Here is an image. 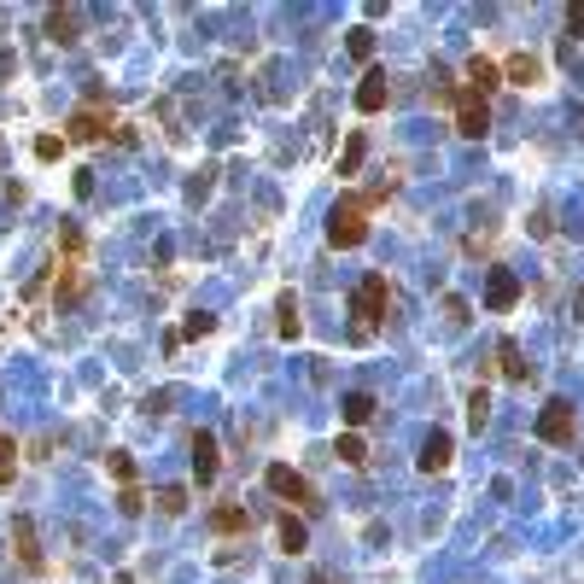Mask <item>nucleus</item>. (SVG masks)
Returning a JSON list of instances; mask_svg holds the SVG:
<instances>
[{"label": "nucleus", "instance_id": "nucleus-1", "mask_svg": "<svg viewBox=\"0 0 584 584\" xmlns=\"http://www.w3.org/2000/svg\"><path fill=\"white\" fill-rule=\"evenodd\" d=\"M351 316H357V339H374V327L392 316V287H386L380 269H368L363 281L351 287Z\"/></svg>", "mask_w": 584, "mask_h": 584}, {"label": "nucleus", "instance_id": "nucleus-2", "mask_svg": "<svg viewBox=\"0 0 584 584\" xmlns=\"http://www.w3.org/2000/svg\"><path fill=\"white\" fill-rule=\"evenodd\" d=\"M363 240H368V211L357 205V193H345V199L327 211V246L351 252V246H363Z\"/></svg>", "mask_w": 584, "mask_h": 584}, {"label": "nucleus", "instance_id": "nucleus-3", "mask_svg": "<svg viewBox=\"0 0 584 584\" xmlns=\"http://www.w3.org/2000/svg\"><path fill=\"white\" fill-rule=\"evenodd\" d=\"M263 485H269V491L281 497V503H298V508H310V514L322 508V497H316V485L304 479L298 468H287V462H269V468H263Z\"/></svg>", "mask_w": 584, "mask_h": 584}, {"label": "nucleus", "instance_id": "nucleus-4", "mask_svg": "<svg viewBox=\"0 0 584 584\" xmlns=\"http://www.w3.org/2000/svg\"><path fill=\"white\" fill-rule=\"evenodd\" d=\"M573 433H579L573 403H567V398H549L544 409H538V438H544V444H573Z\"/></svg>", "mask_w": 584, "mask_h": 584}, {"label": "nucleus", "instance_id": "nucleus-5", "mask_svg": "<svg viewBox=\"0 0 584 584\" xmlns=\"http://www.w3.org/2000/svg\"><path fill=\"white\" fill-rule=\"evenodd\" d=\"M450 100H456V129H462L468 141H485V135H491V106H485L474 88H456Z\"/></svg>", "mask_w": 584, "mask_h": 584}, {"label": "nucleus", "instance_id": "nucleus-6", "mask_svg": "<svg viewBox=\"0 0 584 584\" xmlns=\"http://www.w3.org/2000/svg\"><path fill=\"white\" fill-rule=\"evenodd\" d=\"M514 304H520V275L514 269H491L485 275V310H514Z\"/></svg>", "mask_w": 584, "mask_h": 584}, {"label": "nucleus", "instance_id": "nucleus-7", "mask_svg": "<svg viewBox=\"0 0 584 584\" xmlns=\"http://www.w3.org/2000/svg\"><path fill=\"white\" fill-rule=\"evenodd\" d=\"M12 549H18V561L30 567V573H47V561H41V538H35V520H30V514H12Z\"/></svg>", "mask_w": 584, "mask_h": 584}, {"label": "nucleus", "instance_id": "nucleus-8", "mask_svg": "<svg viewBox=\"0 0 584 584\" xmlns=\"http://www.w3.org/2000/svg\"><path fill=\"white\" fill-rule=\"evenodd\" d=\"M106 129H111V111L106 106H82V111H71V123H65V135L71 141H106Z\"/></svg>", "mask_w": 584, "mask_h": 584}, {"label": "nucleus", "instance_id": "nucleus-9", "mask_svg": "<svg viewBox=\"0 0 584 584\" xmlns=\"http://www.w3.org/2000/svg\"><path fill=\"white\" fill-rule=\"evenodd\" d=\"M216 468H222V456H216V433H193V479L211 485V479H216Z\"/></svg>", "mask_w": 584, "mask_h": 584}, {"label": "nucleus", "instance_id": "nucleus-10", "mask_svg": "<svg viewBox=\"0 0 584 584\" xmlns=\"http://www.w3.org/2000/svg\"><path fill=\"white\" fill-rule=\"evenodd\" d=\"M386 100H392V82H386V71H368L363 88H357V111L374 117V111H386Z\"/></svg>", "mask_w": 584, "mask_h": 584}, {"label": "nucleus", "instance_id": "nucleus-11", "mask_svg": "<svg viewBox=\"0 0 584 584\" xmlns=\"http://www.w3.org/2000/svg\"><path fill=\"white\" fill-rule=\"evenodd\" d=\"M275 538H281L287 555H304V549H310V526H304L298 514H281V520H275Z\"/></svg>", "mask_w": 584, "mask_h": 584}, {"label": "nucleus", "instance_id": "nucleus-12", "mask_svg": "<svg viewBox=\"0 0 584 584\" xmlns=\"http://www.w3.org/2000/svg\"><path fill=\"white\" fill-rule=\"evenodd\" d=\"M450 433H427V444H421V474H444L450 468Z\"/></svg>", "mask_w": 584, "mask_h": 584}, {"label": "nucleus", "instance_id": "nucleus-13", "mask_svg": "<svg viewBox=\"0 0 584 584\" xmlns=\"http://www.w3.org/2000/svg\"><path fill=\"white\" fill-rule=\"evenodd\" d=\"M275 333H281V339H298L304 333V316H298V298H292V292L275 298Z\"/></svg>", "mask_w": 584, "mask_h": 584}, {"label": "nucleus", "instance_id": "nucleus-14", "mask_svg": "<svg viewBox=\"0 0 584 584\" xmlns=\"http://www.w3.org/2000/svg\"><path fill=\"white\" fill-rule=\"evenodd\" d=\"M497 82H503V71H497L491 59H479V53H474V59H468V88H474L479 100H485V94H491Z\"/></svg>", "mask_w": 584, "mask_h": 584}, {"label": "nucleus", "instance_id": "nucleus-15", "mask_svg": "<svg viewBox=\"0 0 584 584\" xmlns=\"http://www.w3.org/2000/svg\"><path fill=\"white\" fill-rule=\"evenodd\" d=\"M503 76H508V82H520V88H532V82L544 76V59H532V53H514V59L503 65Z\"/></svg>", "mask_w": 584, "mask_h": 584}, {"label": "nucleus", "instance_id": "nucleus-16", "mask_svg": "<svg viewBox=\"0 0 584 584\" xmlns=\"http://www.w3.org/2000/svg\"><path fill=\"white\" fill-rule=\"evenodd\" d=\"M252 526V514H246L240 503H222L216 514H211V532H222V538H234V532H246Z\"/></svg>", "mask_w": 584, "mask_h": 584}, {"label": "nucleus", "instance_id": "nucleus-17", "mask_svg": "<svg viewBox=\"0 0 584 584\" xmlns=\"http://www.w3.org/2000/svg\"><path fill=\"white\" fill-rule=\"evenodd\" d=\"M47 41H59V47H71V41H76V12L71 6H53L47 12Z\"/></svg>", "mask_w": 584, "mask_h": 584}, {"label": "nucleus", "instance_id": "nucleus-18", "mask_svg": "<svg viewBox=\"0 0 584 584\" xmlns=\"http://www.w3.org/2000/svg\"><path fill=\"white\" fill-rule=\"evenodd\" d=\"M339 409H345V427H363V421H374V409H380V403H374V392H351Z\"/></svg>", "mask_w": 584, "mask_h": 584}, {"label": "nucleus", "instance_id": "nucleus-19", "mask_svg": "<svg viewBox=\"0 0 584 584\" xmlns=\"http://www.w3.org/2000/svg\"><path fill=\"white\" fill-rule=\"evenodd\" d=\"M363 158H368V135H363V129H357V135H351V141H345V158H339V176H357V170H363Z\"/></svg>", "mask_w": 584, "mask_h": 584}, {"label": "nucleus", "instance_id": "nucleus-20", "mask_svg": "<svg viewBox=\"0 0 584 584\" xmlns=\"http://www.w3.org/2000/svg\"><path fill=\"white\" fill-rule=\"evenodd\" d=\"M497 368H503L508 380H526V374H532V368L520 363V345H514V339H503V345H497Z\"/></svg>", "mask_w": 584, "mask_h": 584}, {"label": "nucleus", "instance_id": "nucleus-21", "mask_svg": "<svg viewBox=\"0 0 584 584\" xmlns=\"http://www.w3.org/2000/svg\"><path fill=\"white\" fill-rule=\"evenodd\" d=\"M333 456H339L345 468H363V462H368V450H363V438H357V433H345L339 444H333Z\"/></svg>", "mask_w": 584, "mask_h": 584}, {"label": "nucleus", "instance_id": "nucleus-22", "mask_svg": "<svg viewBox=\"0 0 584 584\" xmlns=\"http://www.w3.org/2000/svg\"><path fill=\"white\" fill-rule=\"evenodd\" d=\"M485 421H491V398H485V386H474V392H468V427L479 433Z\"/></svg>", "mask_w": 584, "mask_h": 584}, {"label": "nucleus", "instance_id": "nucleus-23", "mask_svg": "<svg viewBox=\"0 0 584 584\" xmlns=\"http://www.w3.org/2000/svg\"><path fill=\"white\" fill-rule=\"evenodd\" d=\"M18 479V444H12V433H0V485Z\"/></svg>", "mask_w": 584, "mask_h": 584}, {"label": "nucleus", "instance_id": "nucleus-24", "mask_svg": "<svg viewBox=\"0 0 584 584\" xmlns=\"http://www.w3.org/2000/svg\"><path fill=\"white\" fill-rule=\"evenodd\" d=\"M152 503H158V514H187V491H182V485H164Z\"/></svg>", "mask_w": 584, "mask_h": 584}, {"label": "nucleus", "instance_id": "nucleus-25", "mask_svg": "<svg viewBox=\"0 0 584 584\" xmlns=\"http://www.w3.org/2000/svg\"><path fill=\"white\" fill-rule=\"evenodd\" d=\"M106 468H111V479H117V485H135V456L129 450H111Z\"/></svg>", "mask_w": 584, "mask_h": 584}, {"label": "nucleus", "instance_id": "nucleus-26", "mask_svg": "<svg viewBox=\"0 0 584 584\" xmlns=\"http://www.w3.org/2000/svg\"><path fill=\"white\" fill-rule=\"evenodd\" d=\"M392 193H398V182H392V176H386V182H374L368 193H357V205H363V211H374V205H386V199H392Z\"/></svg>", "mask_w": 584, "mask_h": 584}, {"label": "nucleus", "instance_id": "nucleus-27", "mask_svg": "<svg viewBox=\"0 0 584 584\" xmlns=\"http://www.w3.org/2000/svg\"><path fill=\"white\" fill-rule=\"evenodd\" d=\"M345 47H351V59H374V30H368V24H363V30H351V41H345Z\"/></svg>", "mask_w": 584, "mask_h": 584}, {"label": "nucleus", "instance_id": "nucleus-28", "mask_svg": "<svg viewBox=\"0 0 584 584\" xmlns=\"http://www.w3.org/2000/svg\"><path fill=\"white\" fill-rule=\"evenodd\" d=\"M216 327V316H205V310H193L187 316V327H182V339H205V333Z\"/></svg>", "mask_w": 584, "mask_h": 584}, {"label": "nucleus", "instance_id": "nucleus-29", "mask_svg": "<svg viewBox=\"0 0 584 584\" xmlns=\"http://www.w3.org/2000/svg\"><path fill=\"white\" fill-rule=\"evenodd\" d=\"M59 152H65V141H59V135H41V141H35V158H41V164H53Z\"/></svg>", "mask_w": 584, "mask_h": 584}, {"label": "nucleus", "instance_id": "nucleus-30", "mask_svg": "<svg viewBox=\"0 0 584 584\" xmlns=\"http://www.w3.org/2000/svg\"><path fill=\"white\" fill-rule=\"evenodd\" d=\"M117 508H123V514H141V508H146V497H141V491H135V485H123V497H117Z\"/></svg>", "mask_w": 584, "mask_h": 584}, {"label": "nucleus", "instance_id": "nucleus-31", "mask_svg": "<svg viewBox=\"0 0 584 584\" xmlns=\"http://www.w3.org/2000/svg\"><path fill=\"white\" fill-rule=\"evenodd\" d=\"M59 246H65V257L76 263V257H82V228H65V234H59Z\"/></svg>", "mask_w": 584, "mask_h": 584}, {"label": "nucleus", "instance_id": "nucleus-32", "mask_svg": "<svg viewBox=\"0 0 584 584\" xmlns=\"http://www.w3.org/2000/svg\"><path fill=\"white\" fill-rule=\"evenodd\" d=\"M573 35H584V0H579L573 12H567V41H573Z\"/></svg>", "mask_w": 584, "mask_h": 584}, {"label": "nucleus", "instance_id": "nucleus-33", "mask_svg": "<svg viewBox=\"0 0 584 584\" xmlns=\"http://www.w3.org/2000/svg\"><path fill=\"white\" fill-rule=\"evenodd\" d=\"M444 310H450V322H468V316H474V310H468V298H444Z\"/></svg>", "mask_w": 584, "mask_h": 584}, {"label": "nucleus", "instance_id": "nucleus-34", "mask_svg": "<svg viewBox=\"0 0 584 584\" xmlns=\"http://www.w3.org/2000/svg\"><path fill=\"white\" fill-rule=\"evenodd\" d=\"M532 234H538V240H549V234H555V222H549V211H538V216H532Z\"/></svg>", "mask_w": 584, "mask_h": 584}, {"label": "nucleus", "instance_id": "nucleus-35", "mask_svg": "<svg viewBox=\"0 0 584 584\" xmlns=\"http://www.w3.org/2000/svg\"><path fill=\"white\" fill-rule=\"evenodd\" d=\"M310 584H333V573H322V567H316V573H310Z\"/></svg>", "mask_w": 584, "mask_h": 584}]
</instances>
